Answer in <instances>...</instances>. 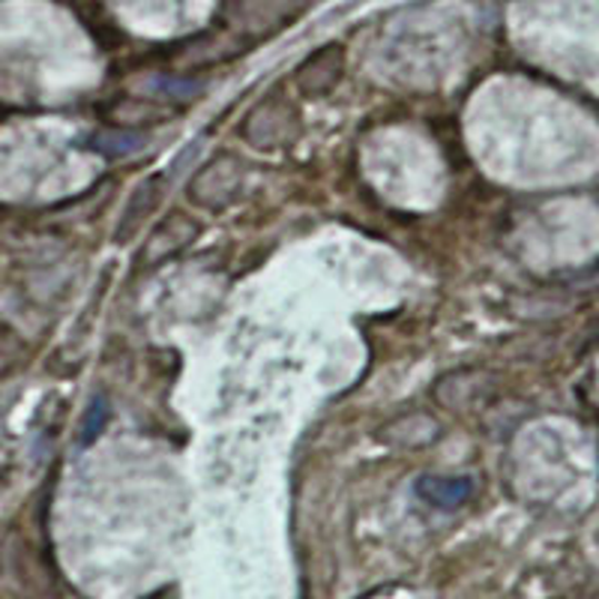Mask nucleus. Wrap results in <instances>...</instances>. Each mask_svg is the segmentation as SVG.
Listing matches in <instances>:
<instances>
[{"label":"nucleus","mask_w":599,"mask_h":599,"mask_svg":"<svg viewBox=\"0 0 599 599\" xmlns=\"http://www.w3.org/2000/svg\"><path fill=\"white\" fill-rule=\"evenodd\" d=\"M246 180V162L234 153H217L198 168L189 180V198L192 204L204 210H222L234 204Z\"/></svg>","instance_id":"f257e3e1"},{"label":"nucleus","mask_w":599,"mask_h":599,"mask_svg":"<svg viewBox=\"0 0 599 599\" xmlns=\"http://www.w3.org/2000/svg\"><path fill=\"white\" fill-rule=\"evenodd\" d=\"M498 378L486 369H456L435 381V399L452 411H471L495 399Z\"/></svg>","instance_id":"f03ea898"},{"label":"nucleus","mask_w":599,"mask_h":599,"mask_svg":"<svg viewBox=\"0 0 599 599\" xmlns=\"http://www.w3.org/2000/svg\"><path fill=\"white\" fill-rule=\"evenodd\" d=\"M294 132V111L282 99L267 97L243 120V138L256 150H276Z\"/></svg>","instance_id":"7ed1b4c3"},{"label":"nucleus","mask_w":599,"mask_h":599,"mask_svg":"<svg viewBox=\"0 0 599 599\" xmlns=\"http://www.w3.org/2000/svg\"><path fill=\"white\" fill-rule=\"evenodd\" d=\"M345 76V49L342 46H325L318 49L315 54L297 67L294 72V88L303 93L306 99H321L327 93H333L336 84L342 81Z\"/></svg>","instance_id":"20e7f679"},{"label":"nucleus","mask_w":599,"mask_h":599,"mask_svg":"<svg viewBox=\"0 0 599 599\" xmlns=\"http://www.w3.org/2000/svg\"><path fill=\"white\" fill-rule=\"evenodd\" d=\"M166 183H168L166 174H153V178H148L144 183H138L136 192L129 196L127 207H123V213H120L118 231H114V243H127V240H132V234H136L138 228L148 222L150 213L157 210L159 198L166 192Z\"/></svg>","instance_id":"39448f33"},{"label":"nucleus","mask_w":599,"mask_h":599,"mask_svg":"<svg viewBox=\"0 0 599 599\" xmlns=\"http://www.w3.org/2000/svg\"><path fill=\"white\" fill-rule=\"evenodd\" d=\"M413 491L422 503H429L435 510H456L471 501L473 480L456 477V473H422Z\"/></svg>","instance_id":"423d86ee"},{"label":"nucleus","mask_w":599,"mask_h":599,"mask_svg":"<svg viewBox=\"0 0 599 599\" xmlns=\"http://www.w3.org/2000/svg\"><path fill=\"white\" fill-rule=\"evenodd\" d=\"M383 443L390 447H402V450H420V447H429L441 438V426L438 420H432L429 413H402L383 426L378 432Z\"/></svg>","instance_id":"0eeeda50"},{"label":"nucleus","mask_w":599,"mask_h":599,"mask_svg":"<svg viewBox=\"0 0 599 599\" xmlns=\"http://www.w3.org/2000/svg\"><path fill=\"white\" fill-rule=\"evenodd\" d=\"M196 237H198L196 222H192L189 217H183V213H174V217H168L166 222H162V226L150 234V243H148L144 258H148V261H162V258L174 256L178 249L192 243Z\"/></svg>","instance_id":"6e6552de"},{"label":"nucleus","mask_w":599,"mask_h":599,"mask_svg":"<svg viewBox=\"0 0 599 599\" xmlns=\"http://www.w3.org/2000/svg\"><path fill=\"white\" fill-rule=\"evenodd\" d=\"M144 141H148V138L141 136V132H127V129H120V132H102V136L93 138V150L111 159L129 157V153H138V150L144 148Z\"/></svg>","instance_id":"1a4fd4ad"},{"label":"nucleus","mask_w":599,"mask_h":599,"mask_svg":"<svg viewBox=\"0 0 599 599\" xmlns=\"http://www.w3.org/2000/svg\"><path fill=\"white\" fill-rule=\"evenodd\" d=\"M111 417V405L106 396H97L93 402L88 405L84 411V420H81V443H93L102 435V429L109 426Z\"/></svg>","instance_id":"9d476101"},{"label":"nucleus","mask_w":599,"mask_h":599,"mask_svg":"<svg viewBox=\"0 0 599 599\" xmlns=\"http://www.w3.org/2000/svg\"><path fill=\"white\" fill-rule=\"evenodd\" d=\"M198 150H201V144H198V141H192V144H187V148L180 150V157L171 159V166H168L166 178H180V171H183V168H187L189 162L196 159Z\"/></svg>","instance_id":"9b49d317"}]
</instances>
